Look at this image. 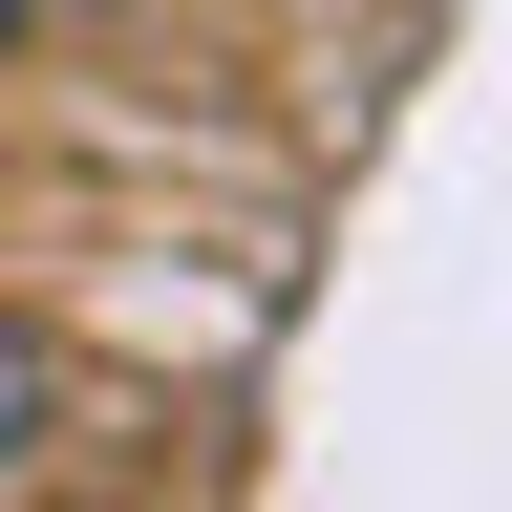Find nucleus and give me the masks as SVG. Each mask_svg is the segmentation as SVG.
<instances>
[{
  "label": "nucleus",
  "instance_id": "obj_1",
  "mask_svg": "<svg viewBox=\"0 0 512 512\" xmlns=\"http://www.w3.org/2000/svg\"><path fill=\"white\" fill-rule=\"evenodd\" d=\"M43 448H64V342H43L22 299H0V491H22Z\"/></svg>",
  "mask_w": 512,
  "mask_h": 512
},
{
  "label": "nucleus",
  "instance_id": "obj_2",
  "mask_svg": "<svg viewBox=\"0 0 512 512\" xmlns=\"http://www.w3.org/2000/svg\"><path fill=\"white\" fill-rule=\"evenodd\" d=\"M22 22H43V0H0V43H22Z\"/></svg>",
  "mask_w": 512,
  "mask_h": 512
}]
</instances>
